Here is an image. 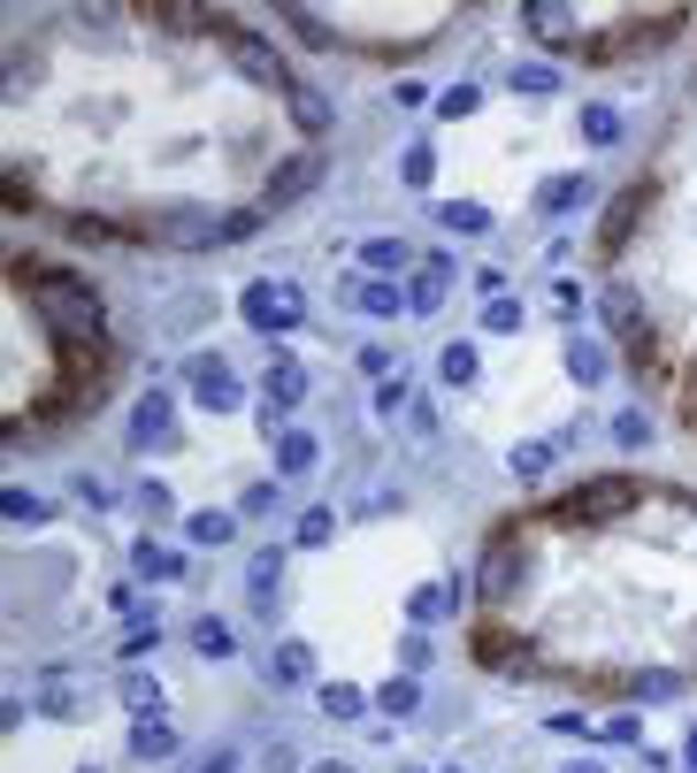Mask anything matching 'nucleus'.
I'll list each match as a JSON object with an SVG mask.
<instances>
[{"mask_svg": "<svg viewBox=\"0 0 697 773\" xmlns=\"http://www.w3.org/2000/svg\"><path fill=\"white\" fill-rule=\"evenodd\" d=\"M31 300L46 314V329L54 337H69V345H100V307H92V292H85V276H46V284H31Z\"/></svg>", "mask_w": 697, "mask_h": 773, "instance_id": "obj_1", "label": "nucleus"}, {"mask_svg": "<svg viewBox=\"0 0 697 773\" xmlns=\"http://www.w3.org/2000/svg\"><path fill=\"white\" fill-rule=\"evenodd\" d=\"M238 314H246L253 329H300V322H307V292L284 284V276H261V284L238 292Z\"/></svg>", "mask_w": 697, "mask_h": 773, "instance_id": "obj_2", "label": "nucleus"}, {"mask_svg": "<svg viewBox=\"0 0 697 773\" xmlns=\"http://www.w3.org/2000/svg\"><path fill=\"white\" fill-rule=\"evenodd\" d=\"M629 505H636V482H629V475H606V482H582L575 498H559L552 521L582 529V521H613V513H629Z\"/></svg>", "mask_w": 697, "mask_h": 773, "instance_id": "obj_3", "label": "nucleus"}, {"mask_svg": "<svg viewBox=\"0 0 697 773\" xmlns=\"http://www.w3.org/2000/svg\"><path fill=\"white\" fill-rule=\"evenodd\" d=\"M323 176H330V161H323V154H292L276 176H269V184H261V199H253V207H261V215H284V207H300Z\"/></svg>", "mask_w": 697, "mask_h": 773, "instance_id": "obj_4", "label": "nucleus"}, {"mask_svg": "<svg viewBox=\"0 0 697 773\" xmlns=\"http://www.w3.org/2000/svg\"><path fill=\"white\" fill-rule=\"evenodd\" d=\"M184 383H192V406H215V414H238V406H246V383H238L215 352H192V360H184Z\"/></svg>", "mask_w": 697, "mask_h": 773, "instance_id": "obj_5", "label": "nucleus"}, {"mask_svg": "<svg viewBox=\"0 0 697 773\" xmlns=\"http://www.w3.org/2000/svg\"><path fill=\"white\" fill-rule=\"evenodd\" d=\"M123 445H131V453H162V445H176V399L170 391H146V399L131 406Z\"/></svg>", "mask_w": 697, "mask_h": 773, "instance_id": "obj_6", "label": "nucleus"}, {"mask_svg": "<svg viewBox=\"0 0 697 773\" xmlns=\"http://www.w3.org/2000/svg\"><path fill=\"white\" fill-rule=\"evenodd\" d=\"M230 62H238V77H253V85L292 92V69H284V54H276L269 39H230Z\"/></svg>", "mask_w": 697, "mask_h": 773, "instance_id": "obj_7", "label": "nucleus"}, {"mask_svg": "<svg viewBox=\"0 0 697 773\" xmlns=\"http://www.w3.org/2000/svg\"><path fill=\"white\" fill-rule=\"evenodd\" d=\"M476 583H483V598H491V606H507V598H514V583H522V544H514V536H499V544L483 552V575H476Z\"/></svg>", "mask_w": 697, "mask_h": 773, "instance_id": "obj_8", "label": "nucleus"}, {"mask_svg": "<svg viewBox=\"0 0 697 773\" xmlns=\"http://www.w3.org/2000/svg\"><path fill=\"white\" fill-rule=\"evenodd\" d=\"M453 276H460V269H453L445 253H429V261L414 269V292H406V314H437V300L453 292Z\"/></svg>", "mask_w": 697, "mask_h": 773, "instance_id": "obj_9", "label": "nucleus"}, {"mask_svg": "<svg viewBox=\"0 0 697 773\" xmlns=\"http://www.w3.org/2000/svg\"><path fill=\"white\" fill-rule=\"evenodd\" d=\"M323 467V437L315 429H284L276 437V475H315Z\"/></svg>", "mask_w": 697, "mask_h": 773, "instance_id": "obj_10", "label": "nucleus"}, {"mask_svg": "<svg viewBox=\"0 0 697 773\" xmlns=\"http://www.w3.org/2000/svg\"><path fill=\"white\" fill-rule=\"evenodd\" d=\"M307 391H315V383H307V368H300V360H276V368H269V383H261V399H269V406H284V414H292V406H307Z\"/></svg>", "mask_w": 697, "mask_h": 773, "instance_id": "obj_11", "label": "nucleus"}, {"mask_svg": "<svg viewBox=\"0 0 697 773\" xmlns=\"http://www.w3.org/2000/svg\"><path fill=\"white\" fill-rule=\"evenodd\" d=\"M162 705H170V697H162V682H154V674H139V666H123V712H131V720H162Z\"/></svg>", "mask_w": 697, "mask_h": 773, "instance_id": "obj_12", "label": "nucleus"}, {"mask_svg": "<svg viewBox=\"0 0 697 773\" xmlns=\"http://www.w3.org/2000/svg\"><path fill=\"white\" fill-rule=\"evenodd\" d=\"M276 575H284V552H253V567H246V590H253V613H261V620L276 613Z\"/></svg>", "mask_w": 697, "mask_h": 773, "instance_id": "obj_13", "label": "nucleus"}, {"mask_svg": "<svg viewBox=\"0 0 697 773\" xmlns=\"http://www.w3.org/2000/svg\"><path fill=\"white\" fill-rule=\"evenodd\" d=\"M514 651H522V643H514L499 620H483V628H476V666H491V674H499V666H522Z\"/></svg>", "mask_w": 697, "mask_h": 773, "instance_id": "obj_14", "label": "nucleus"}, {"mask_svg": "<svg viewBox=\"0 0 697 773\" xmlns=\"http://www.w3.org/2000/svg\"><path fill=\"white\" fill-rule=\"evenodd\" d=\"M276 682H292V689L315 682V643H307V635H284V643H276Z\"/></svg>", "mask_w": 697, "mask_h": 773, "instance_id": "obj_15", "label": "nucleus"}, {"mask_svg": "<svg viewBox=\"0 0 697 773\" xmlns=\"http://www.w3.org/2000/svg\"><path fill=\"white\" fill-rule=\"evenodd\" d=\"M192 651H199V658H238V635H230V620L199 613V620H192Z\"/></svg>", "mask_w": 697, "mask_h": 773, "instance_id": "obj_16", "label": "nucleus"}, {"mask_svg": "<svg viewBox=\"0 0 697 773\" xmlns=\"http://www.w3.org/2000/svg\"><path fill=\"white\" fill-rule=\"evenodd\" d=\"M559 445H567V437H529V445H514V475H522V482H536V475H552V460H559Z\"/></svg>", "mask_w": 697, "mask_h": 773, "instance_id": "obj_17", "label": "nucleus"}, {"mask_svg": "<svg viewBox=\"0 0 697 773\" xmlns=\"http://www.w3.org/2000/svg\"><path fill=\"white\" fill-rule=\"evenodd\" d=\"M437 222H445V230H460V238H483V230H491V207H483V199H445V207H437Z\"/></svg>", "mask_w": 697, "mask_h": 773, "instance_id": "obj_18", "label": "nucleus"}, {"mask_svg": "<svg viewBox=\"0 0 697 773\" xmlns=\"http://www.w3.org/2000/svg\"><path fill=\"white\" fill-rule=\"evenodd\" d=\"M636 207H644V192H629V199H613V207H606V230H598V246H606V253H621V246H629Z\"/></svg>", "mask_w": 697, "mask_h": 773, "instance_id": "obj_19", "label": "nucleus"}, {"mask_svg": "<svg viewBox=\"0 0 697 773\" xmlns=\"http://www.w3.org/2000/svg\"><path fill=\"white\" fill-rule=\"evenodd\" d=\"M522 23H529V31H544V46H559V39L575 31V8H552V0H529V8H522Z\"/></svg>", "mask_w": 697, "mask_h": 773, "instance_id": "obj_20", "label": "nucleus"}, {"mask_svg": "<svg viewBox=\"0 0 697 773\" xmlns=\"http://www.w3.org/2000/svg\"><path fill=\"white\" fill-rule=\"evenodd\" d=\"M39 712H46V720H77V682H69V674H46V682H39Z\"/></svg>", "mask_w": 697, "mask_h": 773, "instance_id": "obj_21", "label": "nucleus"}, {"mask_svg": "<svg viewBox=\"0 0 697 773\" xmlns=\"http://www.w3.org/2000/svg\"><path fill=\"white\" fill-rule=\"evenodd\" d=\"M170 751H176L170 720H139V728H131V759H170Z\"/></svg>", "mask_w": 697, "mask_h": 773, "instance_id": "obj_22", "label": "nucleus"}, {"mask_svg": "<svg viewBox=\"0 0 697 773\" xmlns=\"http://www.w3.org/2000/svg\"><path fill=\"white\" fill-rule=\"evenodd\" d=\"M453 606H460V590H453V583H429V590H414L406 613H414V628H429V620H445Z\"/></svg>", "mask_w": 697, "mask_h": 773, "instance_id": "obj_23", "label": "nucleus"}, {"mask_svg": "<svg viewBox=\"0 0 697 773\" xmlns=\"http://www.w3.org/2000/svg\"><path fill=\"white\" fill-rule=\"evenodd\" d=\"M315 705H323L330 720H360V712H368V697H360L352 682H323V697H315Z\"/></svg>", "mask_w": 697, "mask_h": 773, "instance_id": "obj_24", "label": "nucleus"}, {"mask_svg": "<svg viewBox=\"0 0 697 773\" xmlns=\"http://www.w3.org/2000/svg\"><path fill=\"white\" fill-rule=\"evenodd\" d=\"M352 307L360 314H406V292L399 284H352Z\"/></svg>", "mask_w": 697, "mask_h": 773, "instance_id": "obj_25", "label": "nucleus"}, {"mask_svg": "<svg viewBox=\"0 0 697 773\" xmlns=\"http://www.w3.org/2000/svg\"><path fill=\"white\" fill-rule=\"evenodd\" d=\"M292 116H300V131H330V100L315 85H292Z\"/></svg>", "mask_w": 697, "mask_h": 773, "instance_id": "obj_26", "label": "nucleus"}, {"mask_svg": "<svg viewBox=\"0 0 697 773\" xmlns=\"http://www.w3.org/2000/svg\"><path fill=\"white\" fill-rule=\"evenodd\" d=\"M582 199H590V184H582V176H552V184L536 192V207H544V215H559V207H582Z\"/></svg>", "mask_w": 697, "mask_h": 773, "instance_id": "obj_27", "label": "nucleus"}, {"mask_svg": "<svg viewBox=\"0 0 697 773\" xmlns=\"http://www.w3.org/2000/svg\"><path fill=\"white\" fill-rule=\"evenodd\" d=\"M184 536L215 552V544H230V536H238V521H230V513H192V521H184Z\"/></svg>", "mask_w": 697, "mask_h": 773, "instance_id": "obj_28", "label": "nucleus"}, {"mask_svg": "<svg viewBox=\"0 0 697 773\" xmlns=\"http://www.w3.org/2000/svg\"><path fill=\"white\" fill-rule=\"evenodd\" d=\"M567 375H575V383H606V352H598L590 337H582V345H567Z\"/></svg>", "mask_w": 697, "mask_h": 773, "instance_id": "obj_29", "label": "nucleus"}, {"mask_svg": "<svg viewBox=\"0 0 697 773\" xmlns=\"http://www.w3.org/2000/svg\"><path fill=\"white\" fill-rule=\"evenodd\" d=\"M330 536H338V521H330L323 505H315V513H300V529H292V544H300V552H323Z\"/></svg>", "mask_w": 697, "mask_h": 773, "instance_id": "obj_30", "label": "nucleus"}, {"mask_svg": "<svg viewBox=\"0 0 697 773\" xmlns=\"http://www.w3.org/2000/svg\"><path fill=\"white\" fill-rule=\"evenodd\" d=\"M399 176H406V184L422 192V184L437 176V146H429V139H414V146H406V161H399Z\"/></svg>", "mask_w": 697, "mask_h": 773, "instance_id": "obj_31", "label": "nucleus"}, {"mask_svg": "<svg viewBox=\"0 0 697 773\" xmlns=\"http://www.w3.org/2000/svg\"><path fill=\"white\" fill-rule=\"evenodd\" d=\"M582 139H590V146H613V139H621V116H613L606 100H598V108H582Z\"/></svg>", "mask_w": 697, "mask_h": 773, "instance_id": "obj_32", "label": "nucleus"}, {"mask_svg": "<svg viewBox=\"0 0 697 773\" xmlns=\"http://www.w3.org/2000/svg\"><path fill=\"white\" fill-rule=\"evenodd\" d=\"M429 658H437V643H429V628H406V635H399V666H406V674H422Z\"/></svg>", "mask_w": 697, "mask_h": 773, "instance_id": "obj_33", "label": "nucleus"}, {"mask_svg": "<svg viewBox=\"0 0 697 773\" xmlns=\"http://www.w3.org/2000/svg\"><path fill=\"white\" fill-rule=\"evenodd\" d=\"M139 575H154V583H184V559H176V552H154V544H139Z\"/></svg>", "mask_w": 697, "mask_h": 773, "instance_id": "obj_34", "label": "nucleus"}, {"mask_svg": "<svg viewBox=\"0 0 697 773\" xmlns=\"http://www.w3.org/2000/svg\"><path fill=\"white\" fill-rule=\"evenodd\" d=\"M598 314H606L613 329H636V292H629V284H613V292L598 300Z\"/></svg>", "mask_w": 697, "mask_h": 773, "instance_id": "obj_35", "label": "nucleus"}, {"mask_svg": "<svg viewBox=\"0 0 697 773\" xmlns=\"http://www.w3.org/2000/svg\"><path fill=\"white\" fill-rule=\"evenodd\" d=\"M476 108H483V92H476V85H453V92H437V116H445V123H460V116H476Z\"/></svg>", "mask_w": 697, "mask_h": 773, "instance_id": "obj_36", "label": "nucleus"}, {"mask_svg": "<svg viewBox=\"0 0 697 773\" xmlns=\"http://www.w3.org/2000/svg\"><path fill=\"white\" fill-rule=\"evenodd\" d=\"M375 705H383V712H414V705H422V689H414V674H399V682H383V689H375Z\"/></svg>", "mask_w": 697, "mask_h": 773, "instance_id": "obj_37", "label": "nucleus"}, {"mask_svg": "<svg viewBox=\"0 0 697 773\" xmlns=\"http://www.w3.org/2000/svg\"><path fill=\"white\" fill-rule=\"evenodd\" d=\"M590 736L598 743H636L644 728H636V712H606V720H590Z\"/></svg>", "mask_w": 697, "mask_h": 773, "instance_id": "obj_38", "label": "nucleus"}, {"mask_svg": "<svg viewBox=\"0 0 697 773\" xmlns=\"http://www.w3.org/2000/svg\"><path fill=\"white\" fill-rule=\"evenodd\" d=\"M207 314H215V300H207V292H192V300H176V307L162 314V322H170V329H199Z\"/></svg>", "mask_w": 697, "mask_h": 773, "instance_id": "obj_39", "label": "nucleus"}, {"mask_svg": "<svg viewBox=\"0 0 697 773\" xmlns=\"http://www.w3.org/2000/svg\"><path fill=\"white\" fill-rule=\"evenodd\" d=\"M507 85H514V92H559V69H544V62H522Z\"/></svg>", "mask_w": 697, "mask_h": 773, "instance_id": "obj_40", "label": "nucleus"}, {"mask_svg": "<svg viewBox=\"0 0 697 773\" xmlns=\"http://www.w3.org/2000/svg\"><path fill=\"white\" fill-rule=\"evenodd\" d=\"M360 261L391 276V269H406V246H399V238H368V253H360Z\"/></svg>", "mask_w": 697, "mask_h": 773, "instance_id": "obj_41", "label": "nucleus"}, {"mask_svg": "<svg viewBox=\"0 0 697 773\" xmlns=\"http://www.w3.org/2000/svg\"><path fill=\"white\" fill-rule=\"evenodd\" d=\"M437 375H445V383H476V345H453V352L437 360Z\"/></svg>", "mask_w": 697, "mask_h": 773, "instance_id": "obj_42", "label": "nucleus"}, {"mask_svg": "<svg viewBox=\"0 0 697 773\" xmlns=\"http://www.w3.org/2000/svg\"><path fill=\"white\" fill-rule=\"evenodd\" d=\"M483 329L514 337V329H522V307H514V300H483Z\"/></svg>", "mask_w": 697, "mask_h": 773, "instance_id": "obj_43", "label": "nucleus"}, {"mask_svg": "<svg viewBox=\"0 0 697 773\" xmlns=\"http://www.w3.org/2000/svg\"><path fill=\"white\" fill-rule=\"evenodd\" d=\"M131 513L162 521V513H170V490H162V482H139V490H131Z\"/></svg>", "mask_w": 697, "mask_h": 773, "instance_id": "obj_44", "label": "nucleus"}, {"mask_svg": "<svg viewBox=\"0 0 697 773\" xmlns=\"http://www.w3.org/2000/svg\"><path fill=\"white\" fill-rule=\"evenodd\" d=\"M613 445H652V422L644 414H613Z\"/></svg>", "mask_w": 697, "mask_h": 773, "instance_id": "obj_45", "label": "nucleus"}, {"mask_svg": "<svg viewBox=\"0 0 697 773\" xmlns=\"http://www.w3.org/2000/svg\"><path fill=\"white\" fill-rule=\"evenodd\" d=\"M54 505L46 498H31V490H8V521H46Z\"/></svg>", "mask_w": 697, "mask_h": 773, "instance_id": "obj_46", "label": "nucleus"}, {"mask_svg": "<svg viewBox=\"0 0 697 773\" xmlns=\"http://www.w3.org/2000/svg\"><path fill=\"white\" fill-rule=\"evenodd\" d=\"M261 766H269V773H292V766H300V751H292V743H269V759H261Z\"/></svg>", "mask_w": 697, "mask_h": 773, "instance_id": "obj_47", "label": "nucleus"}, {"mask_svg": "<svg viewBox=\"0 0 697 773\" xmlns=\"http://www.w3.org/2000/svg\"><path fill=\"white\" fill-rule=\"evenodd\" d=\"M207 773H238V759H230V751H215V759H207Z\"/></svg>", "mask_w": 697, "mask_h": 773, "instance_id": "obj_48", "label": "nucleus"}, {"mask_svg": "<svg viewBox=\"0 0 697 773\" xmlns=\"http://www.w3.org/2000/svg\"><path fill=\"white\" fill-rule=\"evenodd\" d=\"M559 773H606V766H598V759H567Z\"/></svg>", "mask_w": 697, "mask_h": 773, "instance_id": "obj_49", "label": "nucleus"}, {"mask_svg": "<svg viewBox=\"0 0 697 773\" xmlns=\"http://www.w3.org/2000/svg\"><path fill=\"white\" fill-rule=\"evenodd\" d=\"M307 773H352V766H346V759H315Z\"/></svg>", "mask_w": 697, "mask_h": 773, "instance_id": "obj_50", "label": "nucleus"}, {"mask_svg": "<svg viewBox=\"0 0 697 773\" xmlns=\"http://www.w3.org/2000/svg\"><path fill=\"white\" fill-rule=\"evenodd\" d=\"M683 759H690V773H697V736H690V743H683Z\"/></svg>", "mask_w": 697, "mask_h": 773, "instance_id": "obj_51", "label": "nucleus"}]
</instances>
